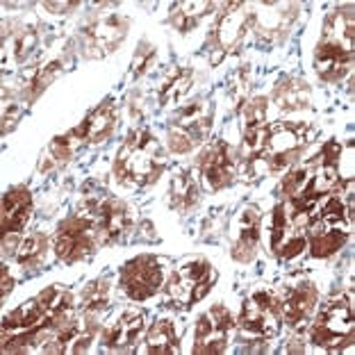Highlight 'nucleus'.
<instances>
[{"mask_svg": "<svg viewBox=\"0 0 355 355\" xmlns=\"http://www.w3.org/2000/svg\"><path fill=\"white\" fill-rule=\"evenodd\" d=\"M162 171L164 157L155 137H150L144 130H137L128 137L125 146L119 150V157L114 162V175L119 178V182L146 187V184L155 182Z\"/></svg>", "mask_w": 355, "mask_h": 355, "instance_id": "obj_1", "label": "nucleus"}, {"mask_svg": "<svg viewBox=\"0 0 355 355\" xmlns=\"http://www.w3.org/2000/svg\"><path fill=\"white\" fill-rule=\"evenodd\" d=\"M310 340L328 351H344L353 342V308L351 298L340 296L319 312L310 328Z\"/></svg>", "mask_w": 355, "mask_h": 355, "instance_id": "obj_2", "label": "nucleus"}, {"mask_svg": "<svg viewBox=\"0 0 355 355\" xmlns=\"http://www.w3.org/2000/svg\"><path fill=\"white\" fill-rule=\"evenodd\" d=\"M239 330L251 340H269L276 337L282 324V303L269 292H257L244 303L239 317Z\"/></svg>", "mask_w": 355, "mask_h": 355, "instance_id": "obj_3", "label": "nucleus"}, {"mask_svg": "<svg viewBox=\"0 0 355 355\" xmlns=\"http://www.w3.org/2000/svg\"><path fill=\"white\" fill-rule=\"evenodd\" d=\"M216 273L212 271V266L205 260H196L184 264L180 271L173 273V278L166 285V296L168 301L182 308L198 303L200 298H205L209 287L214 285Z\"/></svg>", "mask_w": 355, "mask_h": 355, "instance_id": "obj_4", "label": "nucleus"}, {"mask_svg": "<svg viewBox=\"0 0 355 355\" xmlns=\"http://www.w3.org/2000/svg\"><path fill=\"white\" fill-rule=\"evenodd\" d=\"M308 141V125L305 123H280L269 130L264 157L269 171H282L292 166L303 153V144Z\"/></svg>", "mask_w": 355, "mask_h": 355, "instance_id": "obj_5", "label": "nucleus"}, {"mask_svg": "<svg viewBox=\"0 0 355 355\" xmlns=\"http://www.w3.org/2000/svg\"><path fill=\"white\" fill-rule=\"evenodd\" d=\"M121 285L135 301H146L164 285V271L155 257H137L121 273Z\"/></svg>", "mask_w": 355, "mask_h": 355, "instance_id": "obj_6", "label": "nucleus"}, {"mask_svg": "<svg viewBox=\"0 0 355 355\" xmlns=\"http://www.w3.org/2000/svg\"><path fill=\"white\" fill-rule=\"evenodd\" d=\"M128 21L121 19L119 14L98 16L94 23H89L85 28V48L89 55H105L116 51L119 44L125 39Z\"/></svg>", "mask_w": 355, "mask_h": 355, "instance_id": "obj_7", "label": "nucleus"}, {"mask_svg": "<svg viewBox=\"0 0 355 355\" xmlns=\"http://www.w3.org/2000/svg\"><path fill=\"white\" fill-rule=\"evenodd\" d=\"M317 289L310 280H298L294 285L285 287V294H282L280 303H282V321L287 326L298 328L303 324H308L310 314L317 305Z\"/></svg>", "mask_w": 355, "mask_h": 355, "instance_id": "obj_8", "label": "nucleus"}, {"mask_svg": "<svg viewBox=\"0 0 355 355\" xmlns=\"http://www.w3.org/2000/svg\"><path fill=\"white\" fill-rule=\"evenodd\" d=\"M241 7H244L241 3H228L225 5V12L219 19V26H216V32H214L216 46H219V60L225 53H230V51L235 53L241 44V39L246 37L248 28H253V16L239 12Z\"/></svg>", "mask_w": 355, "mask_h": 355, "instance_id": "obj_9", "label": "nucleus"}, {"mask_svg": "<svg viewBox=\"0 0 355 355\" xmlns=\"http://www.w3.org/2000/svg\"><path fill=\"white\" fill-rule=\"evenodd\" d=\"M198 166L209 189L225 187V184L232 182V175H235V159H232V150L225 141H216L214 146H209L200 155Z\"/></svg>", "mask_w": 355, "mask_h": 355, "instance_id": "obj_10", "label": "nucleus"}, {"mask_svg": "<svg viewBox=\"0 0 355 355\" xmlns=\"http://www.w3.org/2000/svg\"><path fill=\"white\" fill-rule=\"evenodd\" d=\"M351 60H353L351 48L321 39V44L317 46V53H314V69H317L321 80L337 83V80H342L349 73Z\"/></svg>", "mask_w": 355, "mask_h": 355, "instance_id": "obj_11", "label": "nucleus"}, {"mask_svg": "<svg viewBox=\"0 0 355 355\" xmlns=\"http://www.w3.org/2000/svg\"><path fill=\"white\" fill-rule=\"evenodd\" d=\"M32 212V193L26 187H14L12 191L5 193L3 198V235L10 232H21L23 225L28 223Z\"/></svg>", "mask_w": 355, "mask_h": 355, "instance_id": "obj_12", "label": "nucleus"}, {"mask_svg": "<svg viewBox=\"0 0 355 355\" xmlns=\"http://www.w3.org/2000/svg\"><path fill=\"white\" fill-rule=\"evenodd\" d=\"M144 330V314L141 312H125L114 326L105 330L103 346L110 351H128L137 344Z\"/></svg>", "mask_w": 355, "mask_h": 355, "instance_id": "obj_13", "label": "nucleus"}, {"mask_svg": "<svg viewBox=\"0 0 355 355\" xmlns=\"http://www.w3.org/2000/svg\"><path fill=\"white\" fill-rule=\"evenodd\" d=\"M257 239H260V214H257V209L248 207L244 209V214H241L237 239L230 251L232 260L251 262L257 253Z\"/></svg>", "mask_w": 355, "mask_h": 355, "instance_id": "obj_14", "label": "nucleus"}, {"mask_svg": "<svg viewBox=\"0 0 355 355\" xmlns=\"http://www.w3.org/2000/svg\"><path fill=\"white\" fill-rule=\"evenodd\" d=\"M114 125H116L114 107H112V105H101V107L96 112H92V114L83 121V125L76 128L71 135H73L76 139L101 144V141L107 139L112 132H114Z\"/></svg>", "mask_w": 355, "mask_h": 355, "instance_id": "obj_15", "label": "nucleus"}, {"mask_svg": "<svg viewBox=\"0 0 355 355\" xmlns=\"http://www.w3.org/2000/svg\"><path fill=\"white\" fill-rule=\"evenodd\" d=\"M308 228L312 232L310 237V251L314 257H330L335 255L346 244L349 232L342 225H326L321 221H310Z\"/></svg>", "mask_w": 355, "mask_h": 355, "instance_id": "obj_16", "label": "nucleus"}, {"mask_svg": "<svg viewBox=\"0 0 355 355\" xmlns=\"http://www.w3.org/2000/svg\"><path fill=\"white\" fill-rule=\"evenodd\" d=\"M146 351L150 355H171L180 351L175 326L168 319L155 321L146 335Z\"/></svg>", "mask_w": 355, "mask_h": 355, "instance_id": "obj_17", "label": "nucleus"}, {"mask_svg": "<svg viewBox=\"0 0 355 355\" xmlns=\"http://www.w3.org/2000/svg\"><path fill=\"white\" fill-rule=\"evenodd\" d=\"M324 42L342 44L353 51V7L349 5L342 12H333L324 26Z\"/></svg>", "mask_w": 355, "mask_h": 355, "instance_id": "obj_18", "label": "nucleus"}, {"mask_svg": "<svg viewBox=\"0 0 355 355\" xmlns=\"http://www.w3.org/2000/svg\"><path fill=\"white\" fill-rule=\"evenodd\" d=\"M198 198H200V191H198L196 171H184L180 175H175V180L171 182L173 207L182 209V212H187V209L198 205Z\"/></svg>", "mask_w": 355, "mask_h": 355, "instance_id": "obj_19", "label": "nucleus"}, {"mask_svg": "<svg viewBox=\"0 0 355 355\" xmlns=\"http://www.w3.org/2000/svg\"><path fill=\"white\" fill-rule=\"evenodd\" d=\"M273 103L280 110H301L308 105V85H303L301 80H287L282 83L276 94H273Z\"/></svg>", "mask_w": 355, "mask_h": 355, "instance_id": "obj_20", "label": "nucleus"}, {"mask_svg": "<svg viewBox=\"0 0 355 355\" xmlns=\"http://www.w3.org/2000/svg\"><path fill=\"white\" fill-rule=\"evenodd\" d=\"M212 10V3H180L173 7L171 23L180 32H189L191 28L198 26V21Z\"/></svg>", "mask_w": 355, "mask_h": 355, "instance_id": "obj_21", "label": "nucleus"}, {"mask_svg": "<svg viewBox=\"0 0 355 355\" xmlns=\"http://www.w3.org/2000/svg\"><path fill=\"white\" fill-rule=\"evenodd\" d=\"M48 251V237L42 235V232H35L30 237H23L19 241V248H16V262L19 264H26V266H37L42 262V257Z\"/></svg>", "mask_w": 355, "mask_h": 355, "instance_id": "obj_22", "label": "nucleus"}, {"mask_svg": "<svg viewBox=\"0 0 355 355\" xmlns=\"http://www.w3.org/2000/svg\"><path fill=\"white\" fill-rule=\"evenodd\" d=\"M269 123L244 128V159L248 164L264 157L266 144H269Z\"/></svg>", "mask_w": 355, "mask_h": 355, "instance_id": "obj_23", "label": "nucleus"}, {"mask_svg": "<svg viewBox=\"0 0 355 355\" xmlns=\"http://www.w3.org/2000/svg\"><path fill=\"white\" fill-rule=\"evenodd\" d=\"M110 305V282L94 280L83 289V308L85 312H103Z\"/></svg>", "mask_w": 355, "mask_h": 355, "instance_id": "obj_24", "label": "nucleus"}, {"mask_svg": "<svg viewBox=\"0 0 355 355\" xmlns=\"http://www.w3.org/2000/svg\"><path fill=\"white\" fill-rule=\"evenodd\" d=\"M191 80H193V73L189 69H180L175 71L171 78H166L164 87L159 89V101L162 103H168V101H180L184 94L189 92L191 87Z\"/></svg>", "mask_w": 355, "mask_h": 355, "instance_id": "obj_25", "label": "nucleus"}, {"mask_svg": "<svg viewBox=\"0 0 355 355\" xmlns=\"http://www.w3.org/2000/svg\"><path fill=\"white\" fill-rule=\"evenodd\" d=\"M62 73V62H51V64H46L44 69H39L37 73H35V78H32V83L28 85L30 89H28V94H26V98L30 101H35L39 94L44 92V89L53 83L55 78H58Z\"/></svg>", "mask_w": 355, "mask_h": 355, "instance_id": "obj_26", "label": "nucleus"}, {"mask_svg": "<svg viewBox=\"0 0 355 355\" xmlns=\"http://www.w3.org/2000/svg\"><path fill=\"white\" fill-rule=\"evenodd\" d=\"M196 139L191 137V132L187 128L182 125H173L171 130H168V150L171 153H178V155H182V153H189L196 148Z\"/></svg>", "mask_w": 355, "mask_h": 355, "instance_id": "obj_27", "label": "nucleus"}, {"mask_svg": "<svg viewBox=\"0 0 355 355\" xmlns=\"http://www.w3.org/2000/svg\"><path fill=\"white\" fill-rule=\"evenodd\" d=\"M285 239H287V207L276 205V209H273V223H271V251L280 253V246Z\"/></svg>", "mask_w": 355, "mask_h": 355, "instance_id": "obj_28", "label": "nucleus"}, {"mask_svg": "<svg viewBox=\"0 0 355 355\" xmlns=\"http://www.w3.org/2000/svg\"><path fill=\"white\" fill-rule=\"evenodd\" d=\"M241 119H244V128L264 125L266 123V101L253 98L246 105H241Z\"/></svg>", "mask_w": 355, "mask_h": 355, "instance_id": "obj_29", "label": "nucleus"}, {"mask_svg": "<svg viewBox=\"0 0 355 355\" xmlns=\"http://www.w3.org/2000/svg\"><path fill=\"white\" fill-rule=\"evenodd\" d=\"M310 173H312L310 164L308 166H298V168H294V171H289L285 180H282V191H285L289 198H294L296 193H301V189L308 184Z\"/></svg>", "mask_w": 355, "mask_h": 355, "instance_id": "obj_30", "label": "nucleus"}, {"mask_svg": "<svg viewBox=\"0 0 355 355\" xmlns=\"http://www.w3.org/2000/svg\"><path fill=\"white\" fill-rule=\"evenodd\" d=\"M35 42H37L35 28H21L14 37V58L19 62L26 60L32 48H35Z\"/></svg>", "mask_w": 355, "mask_h": 355, "instance_id": "obj_31", "label": "nucleus"}, {"mask_svg": "<svg viewBox=\"0 0 355 355\" xmlns=\"http://www.w3.org/2000/svg\"><path fill=\"white\" fill-rule=\"evenodd\" d=\"M96 330H98V326H96V324H89V328L80 330V333L76 335V340L71 342L69 351L71 353H85V351H89V346H92L94 337H96Z\"/></svg>", "mask_w": 355, "mask_h": 355, "instance_id": "obj_32", "label": "nucleus"}, {"mask_svg": "<svg viewBox=\"0 0 355 355\" xmlns=\"http://www.w3.org/2000/svg\"><path fill=\"white\" fill-rule=\"evenodd\" d=\"M305 244H308V239H305L303 235H294L282 241L280 246V255L285 257V260H294L296 255H301L305 251Z\"/></svg>", "mask_w": 355, "mask_h": 355, "instance_id": "obj_33", "label": "nucleus"}, {"mask_svg": "<svg viewBox=\"0 0 355 355\" xmlns=\"http://www.w3.org/2000/svg\"><path fill=\"white\" fill-rule=\"evenodd\" d=\"M71 157V137H58L51 144V159H55V164L69 162Z\"/></svg>", "mask_w": 355, "mask_h": 355, "instance_id": "obj_34", "label": "nucleus"}, {"mask_svg": "<svg viewBox=\"0 0 355 355\" xmlns=\"http://www.w3.org/2000/svg\"><path fill=\"white\" fill-rule=\"evenodd\" d=\"M153 58H155V51H153V46H148V44L139 46V51H137L135 62H132V76L144 73V71H146V67L150 64V60H153Z\"/></svg>", "mask_w": 355, "mask_h": 355, "instance_id": "obj_35", "label": "nucleus"}, {"mask_svg": "<svg viewBox=\"0 0 355 355\" xmlns=\"http://www.w3.org/2000/svg\"><path fill=\"white\" fill-rule=\"evenodd\" d=\"M12 287H14V280L10 276V271L3 266V269H0V298H5L7 294H10Z\"/></svg>", "mask_w": 355, "mask_h": 355, "instance_id": "obj_36", "label": "nucleus"}, {"mask_svg": "<svg viewBox=\"0 0 355 355\" xmlns=\"http://www.w3.org/2000/svg\"><path fill=\"white\" fill-rule=\"evenodd\" d=\"M44 7L48 12H53V14H64V12L73 10L76 3H44Z\"/></svg>", "mask_w": 355, "mask_h": 355, "instance_id": "obj_37", "label": "nucleus"}]
</instances>
